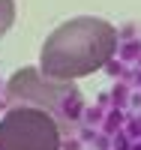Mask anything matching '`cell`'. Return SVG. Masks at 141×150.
<instances>
[{
    "instance_id": "cell-4",
    "label": "cell",
    "mask_w": 141,
    "mask_h": 150,
    "mask_svg": "<svg viewBox=\"0 0 141 150\" xmlns=\"http://www.w3.org/2000/svg\"><path fill=\"white\" fill-rule=\"evenodd\" d=\"M15 24V0H0V36H6Z\"/></svg>"
},
{
    "instance_id": "cell-2",
    "label": "cell",
    "mask_w": 141,
    "mask_h": 150,
    "mask_svg": "<svg viewBox=\"0 0 141 150\" xmlns=\"http://www.w3.org/2000/svg\"><path fill=\"white\" fill-rule=\"evenodd\" d=\"M6 102L9 108H15V105L42 108L60 123V129H69L81 117V108H84L81 90L75 87V81H54L48 75H42V69H36V66H24L9 78Z\"/></svg>"
},
{
    "instance_id": "cell-1",
    "label": "cell",
    "mask_w": 141,
    "mask_h": 150,
    "mask_svg": "<svg viewBox=\"0 0 141 150\" xmlns=\"http://www.w3.org/2000/svg\"><path fill=\"white\" fill-rule=\"evenodd\" d=\"M117 54V30L105 18L78 15L57 24L39 51L42 75L54 81H78L111 63Z\"/></svg>"
},
{
    "instance_id": "cell-3",
    "label": "cell",
    "mask_w": 141,
    "mask_h": 150,
    "mask_svg": "<svg viewBox=\"0 0 141 150\" xmlns=\"http://www.w3.org/2000/svg\"><path fill=\"white\" fill-rule=\"evenodd\" d=\"M63 129L42 108L15 105L0 117V150H60Z\"/></svg>"
}]
</instances>
